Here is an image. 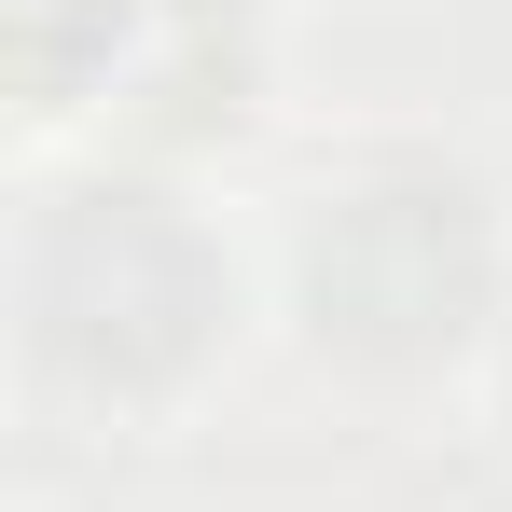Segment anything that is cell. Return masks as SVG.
Here are the masks:
<instances>
[{"label": "cell", "instance_id": "5", "mask_svg": "<svg viewBox=\"0 0 512 512\" xmlns=\"http://www.w3.org/2000/svg\"><path fill=\"white\" fill-rule=\"evenodd\" d=\"M499 416H512V319H499Z\"/></svg>", "mask_w": 512, "mask_h": 512}, {"label": "cell", "instance_id": "3", "mask_svg": "<svg viewBox=\"0 0 512 512\" xmlns=\"http://www.w3.org/2000/svg\"><path fill=\"white\" fill-rule=\"evenodd\" d=\"M263 0H139L125 28V70H111V125L139 139V167L208 153L263 111Z\"/></svg>", "mask_w": 512, "mask_h": 512}, {"label": "cell", "instance_id": "2", "mask_svg": "<svg viewBox=\"0 0 512 512\" xmlns=\"http://www.w3.org/2000/svg\"><path fill=\"white\" fill-rule=\"evenodd\" d=\"M14 333L70 402H180L236 333V250L167 167H84L14 236Z\"/></svg>", "mask_w": 512, "mask_h": 512}, {"label": "cell", "instance_id": "1", "mask_svg": "<svg viewBox=\"0 0 512 512\" xmlns=\"http://www.w3.org/2000/svg\"><path fill=\"white\" fill-rule=\"evenodd\" d=\"M291 319H305L319 360L374 374V388L499 360L512 222L485 194V167H457V153H360L346 180H319L305 222H291Z\"/></svg>", "mask_w": 512, "mask_h": 512}, {"label": "cell", "instance_id": "4", "mask_svg": "<svg viewBox=\"0 0 512 512\" xmlns=\"http://www.w3.org/2000/svg\"><path fill=\"white\" fill-rule=\"evenodd\" d=\"M125 28H139V0H0V70L42 125H70V111H111Z\"/></svg>", "mask_w": 512, "mask_h": 512}]
</instances>
